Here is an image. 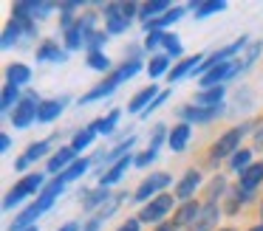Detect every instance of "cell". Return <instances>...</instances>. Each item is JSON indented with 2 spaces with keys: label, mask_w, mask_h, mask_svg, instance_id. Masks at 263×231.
<instances>
[{
  "label": "cell",
  "mask_w": 263,
  "mask_h": 231,
  "mask_svg": "<svg viewBox=\"0 0 263 231\" xmlns=\"http://www.w3.org/2000/svg\"><path fill=\"white\" fill-rule=\"evenodd\" d=\"M37 110H40V101H34V96H29V99H23L17 107L12 110V124L14 127H29L31 121L37 118Z\"/></svg>",
  "instance_id": "277c9868"
},
{
  "label": "cell",
  "mask_w": 263,
  "mask_h": 231,
  "mask_svg": "<svg viewBox=\"0 0 263 231\" xmlns=\"http://www.w3.org/2000/svg\"><path fill=\"white\" fill-rule=\"evenodd\" d=\"M29 79H31V71H29V65H23V62H12V65L6 68V82L14 85V88L26 85Z\"/></svg>",
  "instance_id": "ac0fdd59"
},
{
  "label": "cell",
  "mask_w": 263,
  "mask_h": 231,
  "mask_svg": "<svg viewBox=\"0 0 263 231\" xmlns=\"http://www.w3.org/2000/svg\"><path fill=\"white\" fill-rule=\"evenodd\" d=\"M159 99V88L156 85H150V88H144V90H139L136 96L130 99V104H127V110L130 113H139V110H147L153 101Z\"/></svg>",
  "instance_id": "7c38bea8"
},
{
  "label": "cell",
  "mask_w": 263,
  "mask_h": 231,
  "mask_svg": "<svg viewBox=\"0 0 263 231\" xmlns=\"http://www.w3.org/2000/svg\"><path fill=\"white\" fill-rule=\"evenodd\" d=\"M184 11H187V6H176V9H170L167 14H161V17H156V20L144 23V31H159V28H164V26H170V23L181 20Z\"/></svg>",
  "instance_id": "2e32d148"
},
{
  "label": "cell",
  "mask_w": 263,
  "mask_h": 231,
  "mask_svg": "<svg viewBox=\"0 0 263 231\" xmlns=\"http://www.w3.org/2000/svg\"><path fill=\"white\" fill-rule=\"evenodd\" d=\"M34 56H37V62H65L68 59V54H65L57 43H48V39L34 51Z\"/></svg>",
  "instance_id": "5bb4252c"
},
{
  "label": "cell",
  "mask_w": 263,
  "mask_h": 231,
  "mask_svg": "<svg viewBox=\"0 0 263 231\" xmlns=\"http://www.w3.org/2000/svg\"><path fill=\"white\" fill-rule=\"evenodd\" d=\"M130 20L122 14V3H108L105 6V31L108 34H122L127 31Z\"/></svg>",
  "instance_id": "8992f818"
},
{
  "label": "cell",
  "mask_w": 263,
  "mask_h": 231,
  "mask_svg": "<svg viewBox=\"0 0 263 231\" xmlns=\"http://www.w3.org/2000/svg\"><path fill=\"white\" fill-rule=\"evenodd\" d=\"M221 231H235V228H221Z\"/></svg>",
  "instance_id": "f5cc1de1"
},
{
  "label": "cell",
  "mask_w": 263,
  "mask_h": 231,
  "mask_svg": "<svg viewBox=\"0 0 263 231\" xmlns=\"http://www.w3.org/2000/svg\"><path fill=\"white\" fill-rule=\"evenodd\" d=\"M130 163H133V161H130V155H127V158H122L119 163H114V166H110L108 172L102 175V178H99V183H102V186H110V183H119V180H122V175L127 172V166H130Z\"/></svg>",
  "instance_id": "7402d4cb"
},
{
  "label": "cell",
  "mask_w": 263,
  "mask_h": 231,
  "mask_svg": "<svg viewBox=\"0 0 263 231\" xmlns=\"http://www.w3.org/2000/svg\"><path fill=\"white\" fill-rule=\"evenodd\" d=\"M173 206H176V197H173V195L153 197L150 203H144V206H142V212H139V223H159V220L164 217Z\"/></svg>",
  "instance_id": "3957f363"
},
{
  "label": "cell",
  "mask_w": 263,
  "mask_h": 231,
  "mask_svg": "<svg viewBox=\"0 0 263 231\" xmlns=\"http://www.w3.org/2000/svg\"><path fill=\"white\" fill-rule=\"evenodd\" d=\"M260 217H263V203H260Z\"/></svg>",
  "instance_id": "816d5d0a"
},
{
  "label": "cell",
  "mask_w": 263,
  "mask_h": 231,
  "mask_svg": "<svg viewBox=\"0 0 263 231\" xmlns=\"http://www.w3.org/2000/svg\"><path fill=\"white\" fill-rule=\"evenodd\" d=\"M164 133H167V127H164V124H156V127H153V135H150V150H156V152H159V144L164 141Z\"/></svg>",
  "instance_id": "60d3db41"
},
{
  "label": "cell",
  "mask_w": 263,
  "mask_h": 231,
  "mask_svg": "<svg viewBox=\"0 0 263 231\" xmlns=\"http://www.w3.org/2000/svg\"><path fill=\"white\" fill-rule=\"evenodd\" d=\"M119 116H122L119 110H110V116L102 118V135H110V133H114V130H116V121H119Z\"/></svg>",
  "instance_id": "ab89813d"
},
{
  "label": "cell",
  "mask_w": 263,
  "mask_h": 231,
  "mask_svg": "<svg viewBox=\"0 0 263 231\" xmlns=\"http://www.w3.org/2000/svg\"><path fill=\"white\" fill-rule=\"evenodd\" d=\"M0 150H3V152L12 150V138H9V135H3V138H0Z\"/></svg>",
  "instance_id": "7dc6e473"
},
{
  "label": "cell",
  "mask_w": 263,
  "mask_h": 231,
  "mask_svg": "<svg viewBox=\"0 0 263 231\" xmlns=\"http://www.w3.org/2000/svg\"><path fill=\"white\" fill-rule=\"evenodd\" d=\"M139 228H142V225H139V220H127V223L119 225L116 231H139Z\"/></svg>",
  "instance_id": "f6af8a7d"
},
{
  "label": "cell",
  "mask_w": 263,
  "mask_h": 231,
  "mask_svg": "<svg viewBox=\"0 0 263 231\" xmlns=\"http://www.w3.org/2000/svg\"><path fill=\"white\" fill-rule=\"evenodd\" d=\"M147 71H150V76H153V79L170 73V56H153L150 65H147Z\"/></svg>",
  "instance_id": "f546056e"
},
{
  "label": "cell",
  "mask_w": 263,
  "mask_h": 231,
  "mask_svg": "<svg viewBox=\"0 0 263 231\" xmlns=\"http://www.w3.org/2000/svg\"><path fill=\"white\" fill-rule=\"evenodd\" d=\"M167 11H170V3H164V0H156V3H144L142 6V20L144 23H150V17L153 14H167Z\"/></svg>",
  "instance_id": "83f0119b"
},
{
  "label": "cell",
  "mask_w": 263,
  "mask_h": 231,
  "mask_svg": "<svg viewBox=\"0 0 263 231\" xmlns=\"http://www.w3.org/2000/svg\"><path fill=\"white\" fill-rule=\"evenodd\" d=\"M198 186H201V172H198V169H187L184 180L176 186V197L187 203V197H193V192L198 189Z\"/></svg>",
  "instance_id": "8fae6325"
},
{
  "label": "cell",
  "mask_w": 263,
  "mask_h": 231,
  "mask_svg": "<svg viewBox=\"0 0 263 231\" xmlns=\"http://www.w3.org/2000/svg\"><path fill=\"white\" fill-rule=\"evenodd\" d=\"M60 231H80V225H77V223H65Z\"/></svg>",
  "instance_id": "c3c4849f"
},
{
  "label": "cell",
  "mask_w": 263,
  "mask_h": 231,
  "mask_svg": "<svg viewBox=\"0 0 263 231\" xmlns=\"http://www.w3.org/2000/svg\"><path fill=\"white\" fill-rule=\"evenodd\" d=\"M221 99H223V88H206L201 93H195V104L198 107H221Z\"/></svg>",
  "instance_id": "ffe728a7"
},
{
  "label": "cell",
  "mask_w": 263,
  "mask_h": 231,
  "mask_svg": "<svg viewBox=\"0 0 263 231\" xmlns=\"http://www.w3.org/2000/svg\"><path fill=\"white\" fill-rule=\"evenodd\" d=\"M260 51H263V43H255V45H252V48H249V54H246V59L240 62V71H246V68H252V62L257 59V54H260Z\"/></svg>",
  "instance_id": "b9f144b4"
},
{
  "label": "cell",
  "mask_w": 263,
  "mask_h": 231,
  "mask_svg": "<svg viewBox=\"0 0 263 231\" xmlns=\"http://www.w3.org/2000/svg\"><path fill=\"white\" fill-rule=\"evenodd\" d=\"M48 146H51V141H37V144H31L29 150H26V155L20 158V161L14 163V166H17V169H26V166H29V163L40 161V158H43V155H46V152H48Z\"/></svg>",
  "instance_id": "e0dca14e"
},
{
  "label": "cell",
  "mask_w": 263,
  "mask_h": 231,
  "mask_svg": "<svg viewBox=\"0 0 263 231\" xmlns=\"http://www.w3.org/2000/svg\"><path fill=\"white\" fill-rule=\"evenodd\" d=\"M88 65H91L93 71H102V73L110 71V59L102 54V51H93V54H88Z\"/></svg>",
  "instance_id": "1f68e13d"
},
{
  "label": "cell",
  "mask_w": 263,
  "mask_h": 231,
  "mask_svg": "<svg viewBox=\"0 0 263 231\" xmlns=\"http://www.w3.org/2000/svg\"><path fill=\"white\" fill-rule=\"evenodd\" d=\"M153 231H178V228H176V223H159Z\"/></svg>",
  "instance_id": "bcb514c9"
},
{
  "label": "cell",
  "mask_w": 263,
  "mask_h": 231,
  "mask_svg": "<svg viewBox=\"0 0 263 231\" xmlns=\"http://www.w3.org/2000/svg\"><path fill=\"white\" fill-rule=\"evenodd\" d=\"M249 231H263V223H260V225H255V228H249Z\"/></svg>",
  "instance_id": "f907efd6"
},
{
  "label": "cell",
  "mask_w": 263,
  "mask_h": 231,
  "mask_svg": "<svg viewBox=\"0 0 263 231\" xmlns=\"http://www.w3.org/2000/svg\"><path fill=\"white\" fill-rule=\"evenodd\" d=\"M164 48H167V54L170 56H181V39L176 37V34H164Z\"/></svg>",
  "instance_id": "74e56055"
},
{
  "label": "cell",
  "mask_w": 263,
  "mask_h": 231,
  "mask_svg": "<svg viewBox=\"0 0 263 231\" xmlns=\"http://www.w3.org/2000/svg\"><path fill=\"white\" fill-rule=\"evenodd\" d=\"M246 130H249V124H240V127H232V130H227V133L221 135V138L212 144V161L215 158H227V155H235L238 152V144H240V138L246 135Z\"/></svg>",
  "instance_id": "6da1fadb"
},
{
  "label": "cell",
  "mask_w": 263,
  "mask_h": 231,
  "mask_svg": "<svg viewBox=\"0 0 263 231\" xmlns=\"http://www.w3.org/2000/svg\"><path fill=\"white\" fill-rule=\"evenodd\" d=\"M153 161H156V150H147V152H142L133 163H136V166H147V163H153Z\"/></svg>",
  "instance_id": "ee69618b"
},
{
  "label": "cell",
  "mask_w": 263,
  "mask_h": 231,
  "mask_svg": "<svg viewBox=\"0 0 263 231\" xmlns=\"http://www.w3.org/2000/svg\"><path fill=\"white\" fill-rule=\"evenodd\" d=\"M190 124H178V127H173V133H170V138H167V144H170V150H176V152H181L184 146H187V141H190Z\"/></svg>",
  "instance_id": "603a6c76"
},
{
  "label": "cell",
  "mask_w": 263,
  "mask_h": 231,
  "mask_svg": "<svg viewBox=\"0 0 263 231\" xmlns=\"http://www.w3.org/2000/svg\"><path fill=\"white\" fill-rule=\"evenodd\" d=\"M223 189H227V183H223V178H221V175H218V178H212L210 189H206V200H210V203H215V195H221Z\"/></svg>",
  "instance_id": "f35d334b"
},
{
  "label": "cell",
  "mask_w": 263,
  "mask_h": 231,
  "mask_svg": "<svg viewBox=\"0 0 263 231\" xmlns=\"http://www.w3.org/2000/svg\"><path fill=\"white\" fill-rule=\"evenodd\" d=\"M105 43H108V31H102V28H97V31H91L85 37V45L91 48V54H93V51H99Z\"/></svg>",
  "instance_id": "d6a6232c"
},
{
  "label": "cell",
  "mask_w": 263,
  "mask_h": 231,
  "mask_svg": "<svg viewBox=\"0 0 263 231\" xmlns=\"http://www.w3.org/2000/svg\"><path fill=\"white\" fill-rule=\"evenodd\" d=\"M235 71H240V62H235V59L223 62V65H218L215 71H210L206 76H201V88H215L218 82H223L227 76H232ZM218 88H221V85H218Z\"/></svg>",
  "instance_id": "ba28073f"
},
{
  "label": "cell",
  "mask_w": 263,
  "mask_h": 231,
  "mask_svg": "<svg viewBox=\"0 0 263 231\" xmlns=\"http://www.w3.org/2000/svg\"><path fill=\"white\" fill-rule=\"evenodd\" d=\"M198 212H201L198 203H195V200H187L181 208H178V214H176V228H178V225H193L195 217H198Z\"/></svg>",
  "instance_id": "d4e9b609"
},
{
  "label": "cell",
  "mask_w": 263,
  "mask_h": 231,
  "mask_svg": "<svg viewBox=\"0 0 263 231\" xmlns=\"http://www.w3.org/2000/svg\"><path fill=\"white\" fill-rule=\"evenodd\" d=\"M257 183H263V161H255L249 169H243V172H240L238 189L240 192H252Z\"/></svg>",
  "instance_id": "30bf717a"
},
{
  "label": "cell",
  "mask_w": 263,
  "mask_h": 231,
  "mask_svg": "<svg viewBox=\"0 0 263 231\" xmlns=\"http://www.w3.org/2000/svg\"><path fill=\"white\" fill-rule=\"evenodd\" d=\"M221 110L223 107H193V104H184L181 110H178V116L181 118H187V121H212V118H218L221 116Z\"/></svg>",
  "instance_id": "9c48e42d"
},
{
  "label": "cell",
  "mask_w": 263,
  "mask_h": 231,
  "mask_svg": "<svg viewBox=\"0 0 263 231\" xmlns=\"http://www.w3.org/2000/svg\"><path fill=\"white\" fill-rule=\"evenodd\" d=\"M201 62H204V56H201V54H195V56H187V59H181V62H178V65L173 68L170 73H167V76H170V82H173V79H181V76H187V73H193L195 68L201 65Z\"/></svg>",
  "instance_id": "44dd1931"
},
{
  "label": "cell",
  "mask_w": 263,
  "mask_h": 231,
  "mask_svg": "<svg viewBox=\"0 0 263 231\" xmlns=\"http://www.w3.org/2000/svg\"><path fill=\"white\" fill-rule=\"evenodd\" d=\"M82 43H85V31H82L80 23H77L74 28H68V31H65V45H68L71 51H77Z\"/></svg>",
  "instance_id": "4dcf8cb0"
},
{
  "label": "cell",
  "mask_w": 263,
  "mask_h": 231,
  "mask_svg": "<svg viewBox=\"0 0 263 231\" xmlns=\"http://www.w3.org/2000/svg\"><path fill=\"white\" fill-rule=\"evenodd\" d=\"M167 183H170V175H167V172H156V175H150V178H147V180H144V183L136 189V195H133V200H136V203H144V200H150V197H153L159 189H164Z\"/></svg>",
  "instance_id": "5b68a950"
},
{
  "label": "cell",
  "mask_w": 263,
  "mask_h": 231,
  "mask_svg": "<svg viewBox=\"0 0 263 231\" xmlns=\"http://www.w3.org/2000/svg\"><path fill=\"white\" fill-rule=\"evenodd\" d=\"M93 135H97V133H93V130H88V127L82 130V133H77V135H74V141H71V146H74V152L85 150V146L93 141Z\"/></svg>",
  "instance_id": "d590c367"
},
{
  "label": "cell",
  "mask_w": 263,
  "mask_h": 231,
  "mask_svg": "<svg viewBox=\"0 0 263 231\" xmlns=\"http://www.w3.org/2000/svg\"><path fill=\"white\" fill-rule=\"evenodd\" d=\"M40 214H43V208L37 206V203H34V206H29V208H23V212L14 217V225H12V228H14V231L31 228V223H37V217H40Z\"/></svg>",
  "instance_id": "cb8c5ba5"
},
{
  "label": "cell",
  "mask_w": 263,
  "mask_h": 231,
  "mask_svg": "<svg viewBox=\"0 0 263 231\" xmlns=\"http://www.w3.org/2000/svg\"><path fill=\"white\" fill-rule=\"evenodd\" d=\"M105 200H108V189H105V186H99L97 192H88V195H85V200H82V206H85L88 212H93V208H97V206H102Z\"/></svg>",
  "instance_id": "f1b7e54d"
},
{
  "label": "cell",
  "mask_w": 263,
  "mask_h": 231,
  "mask_svg": "<svg viewBox=\"0 0 263 231\" xmlns=\"http://www.w3.org/2000/svg\"><path fill=\"white\" fill-rule=\"evenodd\" d=\"M40 186H43V175H40V172L26 175V178L20 180V183H17V186H14V189L6 195V200H3V208H14L17 203H23V197L34 195V192L40 189Z\"/></svg>",
  "instance_id": "7a4b0ae2"
},
{
  "label": "cell",
  "mask_w": 263,
  "mask_h": 231,
  "mask_svg": "<svg viewBox=\"0 0 263 231\" xmlns=\"http://www.w3.org/2000/svg\"><path fill=\"white\" fill-rule=\"evenodd\" d=\"M85 169H88V161H74L63 175H60V178H63V180H77V178H82V172H85Z\"/></svg>",
  "instance_id": "8d00e7d4"
},
{
  "label": "cell",
  "mask_w": 263,
  "mask_h": 231,
  "mask_svg": "<svg viewBox=\"0 0 263 231\" xmlns=\"http://www.w3.org/2000/svg\"><path fill=\"white\" fill-rule=\"evenodd\" d=\"M63 186H65V180H63V178H54L51 183H48L46 189L40 192V197H37V206H40L43 212H46V208H51V206H54V200H57V197L63 195Z\"/></svg>",
  "instance_id": "4fadbf2b"
},
{
  "label": "cell",
  "mask_w": 263,
  "mask_h": 231,
  "mask_svg": "<svg viewBox=\"0 0 263 231\" xmlns=\"http://www.w3.org/2000/svg\"><path fill=\"white\" fill-rule=\"evenodd\" d=\"M252 166V150H240L232 155V169H238V172H243V169Z\"/></svg>",
  "instance_id": "e575fe53"
},
{
  "label": "cell",
  "mask_w": 263,
  "mask_h": 231,
  "mask_svg": "<svg viewBox=\"0 0 263 231\" xmlns=\"http://www.w3.org/2000/svg\"><path fill=\"white\" fill-rule=\"evenodd\" d=\"M161 39H164V34H161V31H147V39H144V48H156V45H159L161 43Z\"/></svg>",
  "instance_id": "7bdbcfd3"
},
{
  "label": "cell",
  "mask_w": 263,
  "mask_h": 231,
  "mask_svg": "<svg viewBox=\"0 0 263 231\" xmlns=\"http://www.w3.org/2000/svg\"><path fill=\"white\" fill-rule=\"evenodd\" d=\"M63 107H65V101H60V99H46V101H40L37 121H54V118H60Z\"/></svg>",
  "instance_id": "d6986e66"
},
{
  "label": "cell",
  "mask_w": 263,
  "mask_h": 231,
  "mask_svg": "<svg viewBox=\"0 0 263 231\" xmlns=\"http://www.w3.org/2000/svg\"><path fill=\"white\" fill-rule=\"evenodd\" d=\"M187 9H193L198 20H204V17H210V14H218V11H223V9H227V3H190Z\"/></svg>",
  "instance_id": "4316f807"
},
{
  "label": "cell",
  "mask_w": 263,
  "mask_h": 231,
  "mask_svg": "<svg viewBox=\"0 0 263 231\" xmlns=\"http://www.w3.org/2000/svg\"><path fill=\"white\" fill-rule=\"evenodd\" d=\"M17 96H20V88L6 85V88H3V101H0V107H3V110H12V104H20Z\"/></svg>",
  "instance_id": "836d02e7"
},
{
  "label": "cell",
  "mask_w": 263,
  "mask_h": 231,
  "mask_svg": "<svg viewBox=\"0 0 263 231\" xmlns=\"http://www.w3.org/2000/svg\"><path fill=\"white\" fill-rule=\"evenodd\" d=\"M74 155H77L74 146H60V152H54V158L48 161V172H60V169L65 172V169H68L71 163L77 161Z\"/></svg>",
  "instance_id": "9a60e30c"
},
{
  "label": "cell",
  "mask_w": 263,
  "mask_h": 231,
  "mask_svg": "<svg viewBox=\"0 0 263 231\" xmlns=\"http://www.w3.org/2000/svg\"><path fill=\"white\" fill-rule=\"evenodd\" d=\"M23 31H26V26L12 17V20H9V26H6V31H3V48H12V45H17L20 37H23Z\"/></svg>",
  "instance_id": "484cf974"
},
{
  "label": "cell",
  "mask_w": 263,
  "mask_h": 231,
  "mask_svg": "<svg viewBox=\"0 0 263 231\" xmlns=\"http://www.w3.org/2000/svg\"><path fill=\"white\" fill-rule=\"evenodd\" d=\"M257 146H263V130L257 133Z\"/></svg>",
  "instance_id": "681fc988"
},
{
  "label": "cell",
  "mask_w": 263,
  "mask_h": 231,
  "mask_svg": "<svg viewBox=\"0 0 263 231\" xmlns=\"http://www.w3.org/2000/svg\"><path fill=\"white\" fill-rule=\"evenodd\" d=\"M218 217H221V208H218V203H204L198 212V217H195V223L190 225V231H212L218 223Z\"/></svg>",
  "instance_id": "52a82bcc"
}]
</instances>
